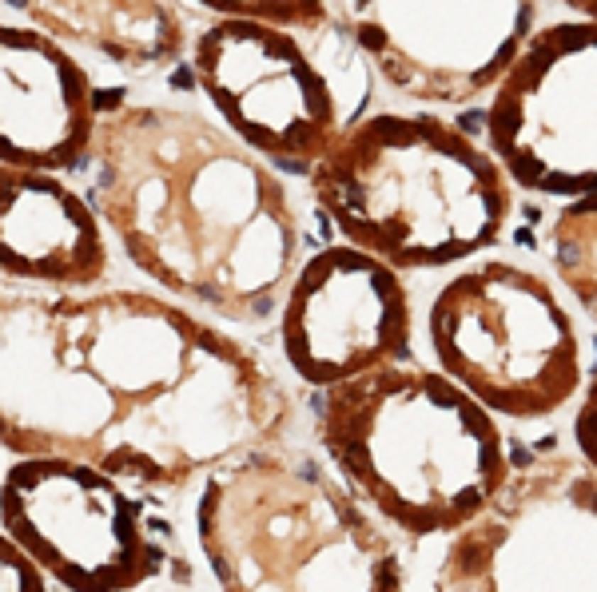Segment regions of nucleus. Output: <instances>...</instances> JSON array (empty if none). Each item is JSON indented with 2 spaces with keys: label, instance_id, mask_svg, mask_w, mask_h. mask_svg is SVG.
Wrapping results in <instances>:
<instances>
[{
  "label": "nucleus",
  "instance_id": "nucleus-4",
  "mask_svg": "<svg viewBox=\"0 0 597 592\" xmlns=\"http://www.w3.org/2000/svg\"><path fill=\"white\" fill-rule=\"evenodd\" d=\"M311 195L351 247L395 271L474 259L514 211V179L494 151L426 111L363 116L311 171Z\"/></svg>",
  "mask_w": 597,
  "mask_h": 592
},
{
  "label": "nucleus",
  "instance_id": "nucleus-13",
  "mask_svg": "<svg viewBox=\"0 0 597 592\" xmlns=\"http://www.w3.org/2000/svg\"><path fill=\"white\" fill-rule=\"evenodd\" d=\"M96 88L68 44L36 24H0V163L72 171L96 147Z\"/></svg>",
  "mask_w": 597,
  "mask_h": 592
},
{
  "label": "nucleus",
  "instance_id": "nucleus-14",
  "mask_svg": "<svg viewBox=\"0 0 597 592\" xmlns=\"http://www.w3.org/2000/svg\"><path fill=\"white\" fill-rule=\"evenodd\" d=\"M0 271L9 282L84 291L108 274L100 211L60 175L0 167Z\"/></svg>",
  "mask_w": 597,
  "mask_h": 592
},
{
  "label": "nucleus",
  "instance_id": "nucleus-12",
  "mask_svg": "<svg viewBox=\"0 0 597 592\" xmlns=\"http://www.w3.org/2000/svg\"><path fill=\"white\" fill-rule=\"evenodd\" d=\"M410 334L415 311L402 274L351 242L303 259L279 311V350L314 390L402 362Z\"/></svg>",
  "mask_w": 597,
  "mask_h": 592
},
{
  "label": "nucleus",
  "instance_id": "nucleus-3",
  "mask_svg": "<svg viewBox=\"0 0 597 592\" xmlns=\"http://www.w3.org/2000/svg\"><path fill=\"white\" fill-rule=\"evenodd\" d=\"M319 442L346 489L415 541L462 532L514 473L494 413L406 362L327 390Z\"/></svg>",
  "mask_w": 597,
  "mask_h": 592
},
{
  "label": "nucleus",
  "instance_id": "nucleus-19",
  "mask_svg": "<svg viewBox=\"0 0 597 592\" xmlns=\"http://www.w3.org/2000/svg\"><path fill=\"white\" fill-rule=\"evenodd\" d=\"M574 442H577V453L581 462L597 473V374L589 378L581 402H577V413H574Z\"/></svg>",
  "mask_w": 597,
  "mask_h": 592
},
{
  "label": "nucleus",
  "instance_id": "nucleus-1",
  "mask_svg": "<svg viewBox=\"0 0 597 592\" xmlns=\"http://www.w3.org/2000/svg\"><path fill=\"white\" fill-rule=\"evenodd\" d=\"M259 354L148 291L4 294L0 437L116 481L183 489L291 422Z\"/></svg>",
  "mask_w": 597,
  "mask_h": 592
},
{
  "label": "nucleus",
  "instance_id": "nucleus-10",
  "mask_svg": "<svg viewBox=\"0 0 597 592\" xmlns=\"http://www.w3.org/2000/svg\"><path fill=\"white\" fill-rule=\"evenodd\" d=\"M486 147L514 187L549 199L597 195V24L537 28L486 108Z\"/></svg>",
  "mask_w": 597,
  "mask_h": 592
},
{
  "label": "nucleus",
  "instance_id": "nucleus-16",
  "mask_svg": "<svg viewBox=\"0 0 597 592\" xmlns=\"http://www.w3.org/2000/svg\"><path fill=\"white\" fill-rule=\"evenodd\" d=\"M549 262L569 298L597 326V195L574 199L549 223Z\"/></svg>",
  "mask_w": 597,
  "mask_h": 592
},
{
  "label": "nucleus",
  "instance_id": "nucleus-17",
  "mask_svg": "<svg viewBox=\"0 0 597 592\" xmlns=\"http://www.w3.org/2000/svg\"><path fill=\"white\" fill-rule=\"evenodd\" d=\"M212 16H243L275 28H319L334 16V4H267V0H212L203 4Z\"/></svg>",
  "mask_w": 597,
  "mask_h": 592
},
{
  "label": "nucleus",
  "instance_id": "nucleus-18",
  "mask_svg": "<svg viewBox=\"0 0 597 592\" xmlns=\"http://www.w3.org/2000/svg\"><path fill=\"white\" fill-rule=\"evenodd\" d=\"M48 581L52 576L16 541H0V592H52Z\"/></svg>",
  "mask_w": 597,
  "mask_h": 592
},
{
  "label": "nucleus",
  "instance_id": "nucleus-2",
  "mask_svg": "<svg viewBox=\"0 0 597 592\" xmlns=\"http://www.w3.org/2000/svg\"><path fill=\"white\" fill-rule=\"evenodd\" d=\"M92 203L128 262L231 322H259L303 267L287 183L199 111L116 104L92 147Z\"/></svg>",
  "mask_w": 597,
  "mask_h": 592
},
{
  "label": "nucleus",
  "instance_id": "nucleus-9",
  "mask_svg": "<svg viewBox=\"0 0 597 592\" xmlns=\"http://www.w3.org/2000/svg\"><path fill=\"white\" fill-rule=\"evenodd\" d=\"M4 537L68 592H132L160 576L163 544L124 481L68 457H16L0 485Z\"/></svg>",
  "mask_w": 597,
  "mask_h": 592
},
{
  "label": "nucleus",
  "instance_id": "nucleus-7",
  "mask_svg": "<svg viewBox=\"0 0 597 592\" xmlns=\"http://www.w3.org/2000/svg\"><path fill=\"white\" fill-rule=\"evenodd\" d=\"M438 370L482 410L546 422L581 390V338L542 274L486 259L442 282L426 311Z\"/></svg>",
  "mask_w": 597,
  "mask_h": 592
},
{
  "label": "nucleus",
  "instance_id": "nucleus-6",
  "mask_svg": "<svg viewBox=\"0 0 597 592\" xmlns=\"http://www.w3.org/2000/svg\"><path fill=\"white\" fill-rule=\"evenodd\" d=\"M192 68L235 140L283 167L314 171L371 100V64L339 12L319 28L212 16L192 44Z\"/></svg>",
  "mask_w": 597,
  "mask_h": 592
},
{
  "label": "nucleus",
  "instance_id": "nucleus-8",
  "mask_svg": "<svg viewBox=\"0 0 597 592\" xmlns=\"http://www.w3.org/2000/svg\"><path fill=\"white\" fill-rule=\"evenodd\" d=\"M442 592H597V473L546 453L510 473L482 517L450 537Z\"/></svg>",
  "mask_w": 597,
  "mask_h": 592
},
{
  "label": "nucleus",
  "instance_id": "nucleus-20",
  "mask_svg": "<svg viewBox=\"0 0 597 592\" xmlns=\"http://www.w3.org/2000/svg\"><path fill=\"white\" fill-rule=\"evenodd\" d=\"M574 16H581V21H593L597 24V0H569L566 4Z\"/></svg>",
  "mask_w": 597,
  "mask_h": 592
},
{
  "label": "nucleus",
  "instance_id": "nucleus-11",
  "mask_svg": "<svg viewBox=\"0 0 597 592\" xmlns=\"http://www.w3.org/2000/svg\"><path fill=\"white\" fill-rule=\"evenodd\" d=\"M334 12L363 60L415 104H470L498 91L542 16L522 0H351Z\"/></svg>",
  "mask_w": 597,
  "mask_h": 592
},
{
  "label": "nucleus",
  "instance_id": "nucleus-15",
  "mask_svg": "<svg viewBox=\"0 0 597 592\" xmlns=\"http://www.w3.org/2000/svg\"><path fill=\"white\" fill-rule=\"evenodd\" d=\"M28 16L52 40L84 48L132 76L172 68L187 52V24L160 0H24L4 4Z\"/></svg>",
  "mask_w": 597,
  "mask_h": 592
},
{
  "label": "nucleus",
  "instance_id": "nucleus-5",
  "mask_svg": "<svg viewBox=\"0 0 597 592\" xmlns=\"http://www.w3.org/2000/svg\"><path fill=\"white\" fill-rule=\"evenodd\" d=\"M195 541L223 592H406L402 561L363 501L271 449L203 481Z\"/></svg>",
  "mask_w": 597,
  "mask_h": 592
}]
</instances>
